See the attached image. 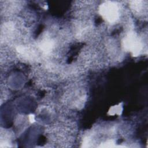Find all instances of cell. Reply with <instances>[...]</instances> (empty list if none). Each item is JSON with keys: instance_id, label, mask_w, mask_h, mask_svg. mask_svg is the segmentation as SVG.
I'll return each mask as SVG.
<instances>
[{"instance_id": "obj_1", "label": "cell", "mask_w": 148, "mask_h": 148, "mask_svg": "<svg viewBox=\"0 0 148 148\" xmlns=\"http://www.w3.org/2000/svg\"><path fill=\"white\" fill-rule=\"evenodd\" d=\"M99 12L103 18L110 23L116 22L120 16L119 8L113 2L108 1L101 5Z\"/></svg>"}, {"instance_id": "obj_2", "label": "cell", "mask_w": 148, "mask_h": 148, "mask_svg": "<svg viewBox=\"0 0 148 148\" xmlns=\"http://www.w3.org/2000/svg\"><path fill=\"white\" fill-rule=\"evenodd\" d=\"M124 47L134 53L138 54L142 49V45L138 37L134 34H129L124 39Z\"/></svg>"}]
</instances>
